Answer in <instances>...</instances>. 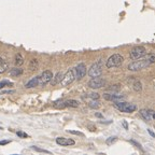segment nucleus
<instances>
[{"instance_id":"1","label":"nucleus","mask_w":155,"mask_h":155,"mask_svg":"<svg viewBox=\"0 0 155 155\" xmlns=\"http://www.w3.org/2000/svg\"><path fill=\"white\" fill-rule=\"evenodd\" d=\"M155 63V54L154 53H149L145 56V58L141 59V61H135L128 65V69L130 71H139L142 70L144 68L149 67L150 65Z\"/></svg>"},{"instance_id":"2","label":"nucleus","mask_w":155,"mask_h":155,"mask_svg":"<svg viewBox=\"0 0 155 155\" xmlns=\"http://www.w3.org/2000/svg\"><path fill=\"white\" fill-rule=\"evenodd\" d=\"M114 107H115L117 110H120L121 112H124V113H131V112H134V111L137 110V106H136V104H128V102L115 101Z\"/></svg>"},{"instance_id":"3","label":"nucleus","mask_w":155,"mask_h":155,"mask_svg":"<svg viewBox=\"0 0 155 155\" xmlns=\"http://www.w3.org/2000/svg\"><path fill=\"white\" fill-rule=\"evenodd\" d=\"M124 58L122 55L120 54H113L112 56H110L107 61V68H115V67H120V66L123 64Z\"/></svg>"},{"instance_id":"4","label":"nucleus","mask_w":155,"mask_h":155,"mask_svg":"<svg viewBox=\"0 0 155 155\" xmlns=\"http://www.w3.org/2000/svg\"><path fill=\"white\" fill-rule=\"evenodd\" d=\"M74 80H75L74 69H69V70L64 74L63 79H61V86H68V85H70Z\"/></svg>"},{"instance_id":"5","label":"nucleus","mask_w":155,"mask_h":155,"mask_svg":"<svg viewBox=\"0 0 155 155\" xmlns=\"http://www.w3.org/2000/svg\"><path fill=\"white\" fill-rule=\"evenodd\" d=\"M102 73V66H101V61H97V63L93 64L91 66V68L88 69V75L91 78H96L100 77Z\"/></svg>"},{"instance_id":"6","label":"nucleus","mask_w":155,"mask_h":155,"mask_svg":"<svg viewBox=\"0 0 155 155\" xmlns=\"http://www.w3.org/2000/svg\"><path fill=\"white\" fill-rule=\"evenodd\" d=\"M129 55H130L131 59L136 61V59H139V58L147 55V50L143 46H135L134 48H131Z\"/></svg>"},{"instance_id":"7","label":"nucleus","mask_w":155,"mask_h":155,"mask_svg":"<svg viewBox=\"0 0 155 155\" xmlns=\"http://www.w3.org/2000/svg\"><path fill=\"white\" fill-rule=\"evenodd\" d=\"M106 85V80L101 79L99 77H96V78H93L92 80L88 82V86L91 88H94V90H97V88H101Z\"/></svg>"},{"instance_id":"8","label":"nucleus","mask_w":155,"mask_h":155,"mask_svg":"<svg viewBox=\"0 0 155 155\" xmlns=\"http://www.w3.org/2000/svg\"><path fill=\"white\" fill-rule=\"evenodd\" d=\"M52 78H53V73H52V71H50V70L43 71L42 74L39 77V85H41V86L46 85L50 81L52 80Z\"/></svg>"},{"instance_id":"9","label":"nucleus","mask_w":155,"mask_h":155,"mask_svg":"<svg viewBox=\"0 0 155 155\" xmlns=\"http://www.w3.org/2000/svg\"><path fill=\"white\" fill-rule=\"evenodd\" d=\"M74 73H75V79L81 80V79L84 78L85 74H86V66L83 63L79 64V65L74 68Z\"/></svg>"},{"instance_id":"10","label":"nucleus","mask_w":155,"mask_h":155,"mask_svg":"<svg viewBox=\"0 0 155 155\" xmlns=\"http://www.w3.org/2000/svg\"><path fill=\"white\" fill-rule=\"evenodd\" d=\"M56 143L59 145H63V147H67V145H73L74 144V140L72 139H67V138H63V137H58L56 138Z\"/></svg>"},{"instance_id":"11","label":"nucleus","mask_w":155,"mask_h":155,"mask_svg":"<svg viewBox=\"0 0 155 155\" xmlns=\"http://www.w3.org/2000/svg\"><path fill=\"white\" fill-rule=\"evenodd\" d=\"M104 99L111 100V101H117L124 98L123 95H116V94H104Z\"/></svg>"},{"instance_id":"12","label":"nucleus","mask_w":155,"mask_h":155,"mask_svg":"<svg viewBox=\"0 0 155 155\" xmlns=\"http://www.w3.org/2000/svg\"><path fill=\"white\" fill-rule=\"evenodd\" d=\"M64 77V73L63 72H57L56 73V75L54 78H52V80L50 81V83H51L53 86H55V85H57L58 83H61V79H63Z\"/></svg>"},{"instance_id":"13","label":"nucleus","mask_w":155,"mask_h":155,"mask_svg":"<svg viewBox=\"0 0 155 155\" xmlns=\"http://www.w3.org/2000/svg\"><path fill=\"white\" fill-rule=\"evenodd\" d=\"M37 85H39V77L32 78L31 80L28 81V83H26L25 87H26V88H32V87H36Z\"/></svg>"},{"instance_id":"14","label":"nucleus","mask_w":155,"mask_h":155,"mask_svg":"<svg viewBox=\"0 0 155 155\" xmlns=\"http://www.w3.org/2000/svg\"><path fill=\"white\" fill-rule=\"evenodd\" d=\"M140 114L144 120H147V121H150L151 116H152V114H153V111H151V110H144V109H143V110H140Z\"/></svg>"},{"instance_id":"15","label":"nucleus","mask_w":155,"mask_h":155,"mask_svg":"<svg viewBox=\"0 0 155 155\" xmlns=\"http://www.w3.org/2000/svg\"><path fill=\"white\" fill-rule=\"evenodd\" d=\"M8 67H9V65H8L7 61H3L2 58L0 57V73L5 72V70L8 69Z\"/></svg>"},{"instance_id":"16","label":"nucleus","mask_w":155,"mask_h":155,"mask_svg":"<svg viewBox=\"0 0 155 155\" xmlns=\"http://www.w3.org/2000/svg\"><path fill=\"white\" fill-rule=\"evenodd\" d=\"M65 102V107H72V108H77L79 107V102L77 100H73V99H70V100H66Z\"/></svg>"},{"instance_id":"17","label":"nucleus","mask_w":155,"mask_h":155,"mask_svg":"<svg viewBox=\"0 0 155 155\" xmlns=\"http://www.w3.org/2000/svg\"><path fill=\"white\" fill-rule=\"evenodd\" d=\"M22 73H23V69H21V68H14V69H12V70L10 71V74L12 75V77H18Z\"/></svg>"},{"instance_id":"18","label":"nucleus","mask_w":155,"mask_h":155,"mask_svg":"<svg viewBox=\"0 0 155 155\" xmlns=\"http://www.w3.org/2000/svg\"><path fill=\"white\" fill-rule=\"evenodd\" d=\"M23 63H24L23 56L21 55V54H16V55H15V65L21 66V65H23Z\"/></svg>"},{"instance_id":"19","label":"nucleus","mask_w":155,"mask_h":155,"mask_svg":"<svg viewBox=\"0 0 155 155\" xmlns=\"http://www.w3.org/2000/svg\"><path fill=\"white\" fill-rule=\"evenodd\" d=\"M29 68H30V70L34 71L36 70L37 68H38V59H32L29 64Z\"/></svg>"},{"instance_id":"20","label":"nucleus","mask_w":155,"mask_h":155,"mask_svg":"<svg viewBox=\"0 0 155 155\" xmlns=\"http://www.w3.org/2000/svg\"><path fill=\"white\" fill-rule=\"evenodd\" d=\"M88 106H90L91 108H93V109H97V108H99L100 107V104L97 101V99H93L92 101L88 104Z\"/></svg>"},{"instance_id":"21","label":"nucleus","mask_w":155,"mask_h":155,"mask_svg":"<svg viewBox=\"0 0 155 155\" xmlns=\"http://www.w3.org/2000/svg\"><path fill=\"white\" fill-rule=\"evenodd\" d=\"M134 90L136 92H141L142 91V84L140 82H135L134 83Z\"/></svg>"},{"instance_id":"22","label":"nucleus","mask_w":155,"mask_h":155,"mask_svg":"<svg viewBox=\"0 0 155 155\" xmlns=\"http://www.w3.org/2000/svg\"><path fill=\"white\" fill-rule=\"evenodd\" d=\"M54 107L57 108V109H63V108H66L65 102L64 101H56L55 104H54Z\"/></svg>"},{"instance_id":"23","label":"nucleus","mask_w":155,"mask_h":155,"mask_svg":"<svg viewBox=\"0 0 155 155\" xmlns=\"http://www.w3.org/2000/svg\"><path fill=\"white\" fill-rule=\"evenodd\" d=\"M5 85H8V86H11V85H12V83L10 82V81L3 80L2 82H0V90H1V88H2V87H5Z\"/></svg>"},{"instance_id":"24","label":"nucleus","mask_w":155,"mask_h":155,"mask_svg":"<svg viewBox=\"0 0 155 155\" xmlns=\"http://www.w3.org/2000/svg\"><path fill=\"white\" fill-rule=\"evenodd\" d=\"M117 140V137H110V138L107 139V144H112L115 141Z\"/></svg>"},{"instance_id":"25","label":"nucleus","mask_w":155,"mask_h":155,"mask_svg":"<svg viewBox=\"0 0 155 155\" xmlns=\"http://www.w3.org/2000/svg\"><path fill=\"white\" fill-rule=\"evenodd\" d=\"M31 149H32V150H35V151H37V152H41V153H50V152H48V151L43 150V149H39V148H37V147H31Z\"/></svg>"},{"instance_id":"26","label":"nucleus","mask_w":155,"mask_h":155,"mask_svg":"<svg viewBox=\"0 0 155 155\" xmlns=\"http://www.w3.org/2000/svg\"><path fill=\"white\" fill-rule=\"evenodd\" d=\"M68 133L73 134V135H78V136H81V137H84V134L80 133V131H74V130H68Z\"/></svg>"},{"instance_id":"27","label":"nucleus","mask_w":155,"mask_h":155,"mask_svg":"<svg viewBox=\"0 0 155 155\" xmlns=\"http://www.w3.org/2000/svg\"><path fill=\"white\" fill-rule=\"evenodd\" d=\"M90 97L92 98V99H98V98H99V94H97V93H92V94H90Z\"/></svg>"},{"instance_id":"28","label":"nucleus","mask_w":155,"mask_h":155,"mask_svg":"<svg viewBox=\"0 0 155 155\" xmlns=\"http://www.w3.org/2000/svg\"><path fill=\"white\" fill-rule=\"evenodd\" d=\"M16 135L18 136V137H22V138H27L28 136L26 135L25 133H22V131H18V133H16Z\"/></svg>"},{"instance_id":"29","label":"nucleus","mask_w":155,"mask_h":155,"mask_svg":"<svg viewBox=\"0 0 155 155\" xmlns=\"http://www.w3.org/2000/svg\"><path fill=\"white\" fill-rule=\"evenodd\" d=\"M120 85H113V87H110V91H119Z\"/></svg>"},{"instance_id":"30","label":"nucleus","mask_w":155,"mask_h":155,"mask_svg":"<svg viewBox=\"0 0 155 155\" xmlns=\"http://www.w3.org/2000/svg\"><path fill=\"white\" fill-rule=\"evenodd\" d=\"M11 93H14V91H5V92H2V94H11Z\"/></svg>"},{"instance_id":"31","label":"nucleus","mask_w":155,"mask_h":155,"mask_svg":"<svg viewBox=\"0 0 155 155\" xmlns=\"http://www.w3.org/2000/svg\"><path fill=\"white\" fill-rule=\"evenodd\" d=\"M10 141H0V145H3V144H7V143H9Z\"/></svg>"},{"instance_id":"32","label":"nucleus","mask_w":155,"mask_h":155,"mask_svg":"<svg viewBox=\"0 0 155 155\" xmlns=\"http://www.w3.org/2000/svg\"><path fill=\"white\" fill-rule=\"evenodd\" d=\"M148 131H149V134H150L151 136H153V137H155V134H154V133H152V130H150V129H149Z\"/></svg>"},{"instance_id":"33","label":"nucleus","mask_w":155,"mask_h":155,"mask_svg":"<svg viewBox=\"0 0 155 155\" xmlns=\"http://www.w3.org/2000/svg\"><path fill=\"white\" fill-rule=\"evenodd\" d=\"M123 125H124V127L127 129V123H126V122H123Z\"/></svg>"},{"instance_id":"34","label":"nucleus","mask_w":155,"mask_h":155,"mask_svg":"<svg viewBox=\"0 0 155 155\" xmlns=\"http://www.w3.org/2000/svg\"><path fill=\"white\" fill-rule=\"evenodd\" d=\"M152 116H153V119H155V113H154V114H153V115H152Z\"/></svg>"}]
</instances>
